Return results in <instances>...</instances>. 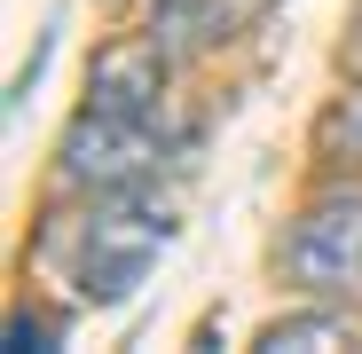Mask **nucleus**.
<instances>
[{"label":"nucleus","mask_w":362,"mask_h":354,"mask_svg":"<svg viewBox=\"0 0 362 354\" xmlns=\"http://www.w3.org/2000/svg\"><path fill=\"white\" fill-rule=\"evenodd\" d=\"M165 244H173V213H165V205H150V197H134V189L103 197V205L87 213V228H79V300L118 307V300L158 268Z\"/></svg>","instance_id":"nucleus-1"},{"label":"nucleus","mask_w":362,"mask_h":354,"mask_svg":"<svg viewBox=\"0 0 362 354\" xmlns=\"http://www.w3.org/2000/svg\"><path fill=\"white\" fill-rule=\"evenodd\" d=\"M158 165H165V134L150 118H127V110H79L64 134V182L95 189V197L142 189Z\"/></svg>","instance_id":"nucleus-2"},{"label":"nucleus","mask_w":362,"mask_h":354,"mask_svg":"<svg viewBox=\"0 0 362 354\" xmlns=\"http://www.w3.org/2000/svg\"><path fill=\"white\" fill-rule=\"evenodd\" d=\"M284 276L308 300H354L362 291V197H323L291 220Z\"/></svg>","instance_id":"nucleus-3"},{"label":"nucleus","mask_w":362,"mask_h":354,"mask_svg":"<svg viewBox=\"0 0 362 354\" xmlns=\"http://www.w3.org/2000/svg\"><path fill=\"white\" fill-rule=\"evenodd\" d=\"M165 64L173 55L150 40H110L87 71V110H127V118H150L158 110V87H165Z\"/></svg>","instance_id":"nucleus-4"},{"label":"nucleus","mask_w":362,"mask_h":354,"mask_svg":"<svg viewBox=\"0 0 362 354\" xmlns=\"http://www.w3.org/2000/svg\"><path fill=\"white\" fill-rule=\"evenodd\" d=\"M260 346H268V354H331V346H362V331H354L346 315L315 307V315H284V323H268Z\"/></svg>","instance_id":"nucleus-5"},{"label":"nucleus","mask_w":362,"mask_h":354,"mask_svg":"<svg viewBox=\"0 0 362 354\" xmlns=\"http://www.w3.org/2000/svg\"><path fill=\"white\" fill-rule=\"evenodd\" d=\"M315 142H323V158H331V165H362V79H354L331 110H323Z\"/></svg>","instance_id":"nucleus-6"},{"label":"nucleus","mask_w":362,"mask_h":354,"mask_svg":"<svg viewBox=\"0 0 362 354\" xmlns=\"http://www.w3.org/2000/svg\"><path fill=\"white\" fill-rule=\"evenodd\" d=\"M8 338H16V346H47L55 331H47V323H24V315H16V323H8Z\"/></svg>","instance_id":"nucleus-7"},{"label":"nucleus","mask_w":362,"mask_h":354,"mask_svg":"<svg viewBox=\"0 0 362 354\" xmlns=\"http://www.w3.org/2000/svg\"><path fill=\"white\" fill-rule=\"evenodd\" d=\"M346 71L362 79V0H354V32H346Z\"/></svg>","instance_id":"nucleus-8"}]
</instances>
